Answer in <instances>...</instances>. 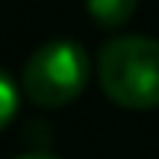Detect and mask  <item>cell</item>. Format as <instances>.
<instances>
[{
	"label": "cell",
	"instance_id": "cell-1",
	"mask_svg": "<svg viewBox=\"0 0 159 159\" xmlns=\"http://www.w3.org/2000/svg\"><path fill=\"white\" fill-rule=\"evenodd\" d=\"M101 91L120 107L149 111L159 107V39L120 36L98 55Z\"/></svg>",
	"mask_w": 159,
	"mask_h": 159
},
{
	"label": "cell",
	"instance_id": "cell-2",
	"mask_svg": "<svg viewBox=\"0 0 159 159\" xmlns=\"http://www.w3.org/2000/svg\"><path fill=\"white\" fill-rule=\"evenodd\" d=\"M91 62L78 42L55 39L39 46L23 68V91L39 107L71 104L88 84Z\"/></svg>",
	"mask_w": 159,
	"mask_h": 159
},
{
	"label": "cell",
	"instance_id": "cell-3",
	"mask_svg": "<svg viewBox=\"0 0 159 159\" xmlns=\"http://www.w3.org/2000/svg\"><path fill=\"white\" fill-rule=\"evenodd\" d=\"M136 10V0H88V13L101 26H124Z\"/></svg>",
	"mask_w": 159,
	"mask_h": 159
},
{
	"label": "cell",
	"instance_id": "cell-4",
	"mask_svg": "<svg viewBox=\"0 0 159 159\" xmlns=\"http://www.w3.org/2000/svg\"><path fill=\"white\" fill-rule=\"evenodd\" d=\"M13 114H16V84L0 68V130L13 120Z\"/></svg>",
	"mask_w": 159,
	"mask_h": 159
},
{
	"label": "cell",
	"instance_id": "cell-5",
	"mask_svg": "<svg viewBox=\"0 0 159 159\" xmlns=\"http://www.w3.org/2000/svg\"><path fill=\"white\" fill-rule=\"evenodd\" d=\"M20 159H59V156H49V153H30V156H20Z\"/></svg>",
	"mask_w": 159,
	"mask_h": 159
}]
</instances>
